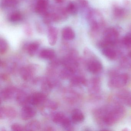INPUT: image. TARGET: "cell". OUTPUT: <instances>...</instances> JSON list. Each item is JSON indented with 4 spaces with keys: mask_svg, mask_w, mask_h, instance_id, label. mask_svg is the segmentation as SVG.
<instances>
[{
    "mask_svg": "<svg viewBox=\"0 0 131 131\" xmlns=\"http://www.w3.org/2000/svg\"><path fill=\"white\" fill-rule=\"evenodd\" d=\"M124 108L119 105L99 109L97 112L99 117L102 118L104 123L108 125H113L120 120L124 116Z\"/></svg>",
    "mask_w": 131,
    "mask_h": 131,
    "instance_id": "1",
    "label": "cell"
},
{
    "mask_svg": "<svg viewBox=\"0 0 131 131\" xmlns=\"http://www.w3.org/2000/svg\"><path fill=\"white\" fill-rule=\"evenodd\" d=\"M118 33L114 28H109L106 29L103 34V39L100 43L103 48L113 46L117 42Z\"/></svg>",
    "mask_w": 131,
    "mask_h": 131,
    "instance_id": "2",
    "label": "cell"
},
{
    "mask_svg": "<svg viewBox=\"0 0 131 131\" xmlns=\"http://www.w3.org/2000/svg\"><path fill=\"white\" fill-rule=\"evenodd\" d=\"M53 121L57 124L62 125L67 130H73L72 121L62 113L57 112L53 116Z\"/></svg>",
    "mask_w": 131,
    "mask_h": 131,
    "instance_id": "3",
    "label": "cell"
},
{
    "mask_svg": "<svg viewBox=\"0 0 131 131\" xmlns=\"http://www.w3.org/2000/svg\"><path fill=\"white\" fill-rule=\"evenodd\" d=\"M128 76L125 73L119 74L113 76L109 81L110 87L113 88H119L123 87L127 84Z\"/></svg>",
    "mask_w": 131,
    "mask_h": 131,
    "instance_id": "4",
    "label": "cell"
},
{
    "mask_svg": "<svg viewBox=\"0 0 131 131\" xmlns=\"http://www.w3.org/2000/svg\"><path fill=\"white\" fill-rule=\"evenodd\" d=\"M46 95L43 92H36L29 96V104L32 105H38L44 103L47 100Z\"/></svg>",
    "mask_w": 131,
    "mask_h": 131,
    "instance_id": "5",
    "label": "cell"
},
{
    "mask_svg": "<svg viewBox=\"0 0 131 131\" xmlns=\"http://www.w3.org/2000/svg\"><path fill=\"white\" fill-rule=\"evenodd\" d=\"M36 114V110L29 105L24 106L20 112L21 118L24 120H29L33 118Z\"/></svg>",
    "mask_w": 131,
    "mask_h": 131,
    "instance_id": "6",
    "label": "cell"
},
{
    "mask_svg": "<svg viewBox=\"0 0 131 131\" xmlns=\"http://www.w3.org/2000/svg\"><path fill=\"white\" fill-rule=\"evenodd\" d=\"M17 113L15 109L11 107H2L0 110V118H13L16 116Z\"/></svg>",
    "mask_w": 131,
    "mask_h": 131,
    "instance_id": "7",
    "label": "cell"
},
{
    "mask_svg": "<svg viewBox=\"0 0 131 131\" xmlns=\"http://www.w3.org/2000/svg\"><path fill=\"white\" fill-rule=\"evenodd\" d=\"M87 68L90 72L93 74H97L102 70L103 66L99 60L94 59L90 60L88 63Z\"/></svg>",
    "mask_w": 131,
    "mask_h": 131,
    "instance_id": "8",
    "label": "cell"
},
{
    "mask_svg": "<svg viewBox=\"0 0 131 131\" xmlns=\"http://www.w3.org/2000/svg\"><path fill=\"white\" fill-rule=\"evenodd\" d=\"M18 93L16 90L13 87H8L3 89L1 92V101L9 99L14 96L16 97Z\"/></svg>",
    "mask_w": 131,
    "mask_h": 131,
    "instance_id": "9",
    "label": "cell"
},
{
    "mask_svg": "<svg viewBox=\"0 0 131 131\" xmlns=\"http://www.w3.org/2000/svg\"><path fill=\"white\" fill-rule=\"evenodd\" d=\"M58 30L56 27L50 26L48 29V40L49 43L53 46L56 43L58 39Z\"/></svg>",
    "mask_w": 131,
    "mask_h": 131,
    "instance_id": "10",
    "label": "cell"
},
{
    "mask_svg": "<svg viewBox=\"0 0 131 131\" xmlns=\"http://www.w3.org/2000/svg\"><path fill=\"white\" fill-rule=\"evenodd\" d=\"M34 72V69L32 67H25L20 70V75L23 79L27 81L32 78Z\"/></svg>",
    "mask_w": 131,
    "mask_h": 131,
    "instance_id": "11",
    "label": "cell"
},
{
    "mask_svg": "<svg viewBox=\"0 0 131 131\" xmlns=\"http://www.w3.org/2000/svg\"><path fill=\"white\" fill-rule=\"evenodd\" d=\"M49 0H38L36 7L37 13L44 15L47 12L49 6Z\"/></svg>",
    "mask_w": 131,
    "mask_h": 131,
    "instance_id": "12",
    "label": "cell"
},
{
    "mask_svg": "<svg viewBox=\"0 0 131 131\" xmlns=\"http://www.w3.org/2000/svg\"><path fill=\"white\" fill-rule=\"evenodd\" d=\"M72 121L74 123H79L83 122L85 119L82 112L79 109L73 110L72 115Z\"/></svg>",
    "mask_w": 131,
    "mask_h": 131,
    "instance_id": "13",
    "label": "cell"
},
{
    "mask_svg": "<svg viewBox=\"0 0 131 131\" xmlns=\"http://www.w3.org/2000/svg\"><path fill=\"white\" fill-rule=\"evenodd\" d=\"M62 34L63 38L66 40H72L75 37V32L72 28L68 27H65L63 29Z\"/></svg>",
    "mask_w": 131,
    "mask_h": 131,
    "instance_id": "14",
    "label": "cell"
},
{
    "mask_svg": "<svg viewBox=\"0 0 131 131\" xmlns=\"http://www.w3.org/2000/svg\"><path fill=\"white\" fill-rule=\"evenodd\" d=\"M56 55L55 51L51 49H45L43 50L40 53L39 56L44 59H52Z\"/></svg>",
    "mask_w": 131,
    "mask_h": 131,
    "instance_id": "15",
    "label": "cell"
},
{
    "mask_svg": "<svg viewBox=\"0 0 131 131\" xmlns=\"http://www.w3.org/2000/svg\"><path fill=\"white\" fill-rule=\"evenodd\" d=\"M102 52L105 56L109 59H114L116 57V51L109 47H106L103 48Z\"/></svg>",
    "mask_w": 131,
    "mask_h": 131,
    "instance_id": "16",
    "label": "cell"
},
{
    "mask_svg": "<svg viewBox=\"0 0 131 131\" xmlns=\"http://www.w3.org/2000/svg\"><path fill=\"white\" fill-rule=\"evenodd\" d=\"M118 96L126 105L131 107V92L123 91L119 94Z\"/></svg>",
    "mask_w": 131,
    "mask_h": 131,
    "instance_id": "17",
    "label": "cell"
},
{
    "mask_svg": "<svg viewBox=\"0 0 131 131\" xmlns=\"http://www.w3.org/2000/svg\"><path fill=\"white\" fill-rule=\"evenodd\" d=\"M29 96H27L26 94L23 92H18L17 95L16 99L19 103L22 105L26 106L29 105Z\"/></svg>",
    "mask_w": 131,
    "mask_h": 131,
    "instance_id": "18",
    "label": "cell"
},
{
    "mask_svg": "<svg viewBox=\"0 0 131 131\" xmlns=\"http://www.w3.org/2000/svg\"><path fill=\"white\" fill-rule=\"evenodd\" d=\"M40 124L37 120H33L27 123L25 126V131H37L40 128Z\"/></svg>",
    "mask_w": 131,
    "mask_h": 131,
    "instance_id": "19",
    "label": "cell"
},
{
    "mask_svg": "<svg viewBox=\"0 0 131 131\" xmlns=\"http://www.w3.org/2000/svg\"><path fill=\"white\" fill-rule=\"evenodd\" d=\"M39 43L37 42H33L28 45L27 50L30 56H33L36 54L39 47Z\"/></svg>",
    "mask_w": 131,
    "mask_h": 131,
    "instance_id": "20",
    "label": "cell"
},
{
    "mask_svg": "<svg viewBox=\"0 0 131 131\" xmlns=\"http://www.w3.org/2000/svg\"><path fill=\"white\" fill-rule=\"evenodd\" d=\"M66 10L67 13L71 15H76L78 13V6L75 3L70 2L67 5L66 8Z\"/></svg>",
    "mask_w": 131,
    "mask_h": 131,
    "instance_id": "21",
    "label": "cell"
},
{
    "mask_svg": "<svg viewBox=\"0 0 131 131\" xmlns=\"http://www.w3.org/2000/svg\"><path fill=\"white\" fill-rule=\"evenodd\" d=\"M71 84L74 86L79 85H85L86 80L85 78L82 77H75L71 79Z\"/></svg>",
    "mask_w": 131,
    "mask_h": 131,
    "instance_id": "22",
    "label": "cell"
},
{
    "mask_svg": "<svg viewBox=\"0 0 131 131\" xmlns=\"http://www.w3.org/2000/svg\"><path fill=\"white\" fill-rule=\"evenodd\" d=\"M74 73L75 72L72 70L65 67L60 72V76L61 78L64 79H67L70 78Z\"/></svg>",
    "mask_w": 131,
    "mask_h": 131,
    "instance_id": "23",
    "label": "cell"
},
{
    "mask_svg": "<svg viewBox=\"0 0 131 131\" xmlns=\"http://www.w3.org/2000/svg\"><path fill=\"white\" fill-rule=\"evenodd\" d=\"M22 17L23 16L20 12H14L10 16L9 20L11 22L13 23L18 22L22 20Z\"/></svg>",
    "mask_w": 131,
    "mask_h": 131,
    "instance_id": "24",
    "label": "cell"
},
{
    "mask_svg": "<svg viewBox=\"0 0 131 131\" xmlns=\"http://www.w3.org/2000/svg\"><path fill=\"white\" fill-rule=\"evenodd\" d=\"M42 89L43 93L46 95L49 94L52 89V85L48 81H44L42 85Z\"/></svg>",
    "mask_w": 131,
    "mask_h": 131,
    "instance_id": "25",
    "label": "cell"
},
{
    "mask_svg": "<svg viewBox=\"0 0 131 131\" xmlns=\"http://www.w3.org/2000/svg\"><path fill=\"white\" fill-rule=\"evenodd\" d=\"M8 44L7 41L4 39L1 38L0 40V53L4 54L7 51Z\"/></svg>",
    "mask_w": 131,
    "mask_h": 131,
    "instance_id": "26",
    "label": "cell"
},
{
    "mask_svg": "<svg viewBox=\"0 0 131 131\" xmlns=\"http://www.w3.org/2000/svg\"><path fill=\"white\" fill-rule=\"evenodd\" d=\"M122 43L126 47L131 48V34H126L122 39Z\"/></svg>",
    "mask_w": 131,
    "mask_h": 131,
    "instance_id": "27",
    "label": "cell"
},
{
    "mask_svg": "<svg viewBox=\"0 0 131 131\" xmlns=\"http://www.w3.org/2000/svg\"><path fill=\"white\" fill-rule=\"evenodd\" d=\"M44 103H45V106L46 107H47L48 108L52 110H55L57 109L58 107L57 103L55 101H52V100H47Z\"/></svg>",
    "mask_w": 131,
    "mask_h": 131,
    "instance_id": "28",
    "label": "cell"
},
{
    "mask_svg": "<svg viewBox=\"0 0 131 131\" xmlns=\"http://www.w3.org/2000/svg\"><path fill=\"white\" fill-rule=\"evenodd\" d=\"M17 3V0H3L2 3L3 6L6 7L14 6Z\"/></svg>",
    "mask_w": 131,
    "mask_h": 131,
    "instance_id": "29",
    "label": "cell"
},
{
    "mask_svg": "<svg viewBox=\"0 0 131 131\" xmlns=\"http://www.w3.org/2000/svg\"><path fill=\"white\" fill-rule=\"evenodd\" d=\"M11 129L14 131H24L25 126L18 123H14L11 126Z\"/></svg>",
    "mask_w": 131,
    "mask_h": 131,
    "instance_id": "30",
    "label": "cell"
},
{
    "mask_svg": "<svg viewBox=\"0 0 131 131\" xmlns=\"http://www.w3.org/2000/svg\"><path fill=\"white\" fill-rule=\"evenodd\" d=\"M114 14L116 16L119 17L123 15L124 10L120 8H116L114 10Z\"/></svg>",
    "mask_w": 131,
    "mask_h": 131,
    "instance_id": "31",
    "label": "cell"
},
{
    "mask_svg": "<svg viewBox=\"0 0 131 131\" xmlns=\"http://www.w3.org/2000/svg\"><path fill=\"white\" fill-rule=\"evenodd\" d=\"M55 1L57 3H62L63 2H64L65 0H55Z\"/></svg>",
    "mask_w": 131,
    "mask_h": 131,
    "instance_id": "32",
    "label": "cell"
},
{
    "mask_svg": "<svg viewBox=\"0 0 131 131\" xmlns=\"http://www.w3.org/2000/svg\"><path fill=\"white\" fill-rule=\"evenodd\" d=\"M128 56L131 59V51H130V52H129Z\"/></svg>",
    "mask_w": 131,
    "mask_h": 131,
    "instance_id": "33",
    "label": "cell"
}]
</instances>
